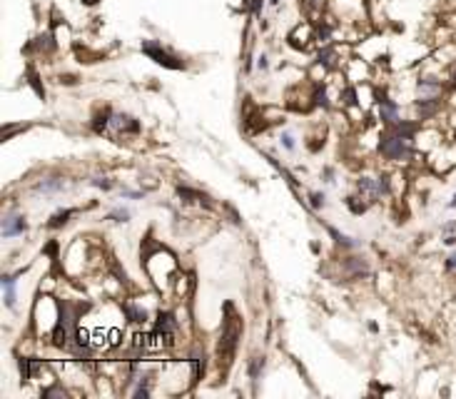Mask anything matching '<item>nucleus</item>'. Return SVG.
<instances>
[{"label": "nucleus", "mask_w": 456, "mask_h": 399, "mask_svg": "<svg viewBox=\"0 0 456 399\" xmlns=\"http://www.w3.org/2000/svg\"><path fill=\"white\" fill-rule=\"evenodd\" d=\"M344 97H347V105H354V103H357V100H354L357 95H354V90H352V87H349V90H344Z\"/></svg>", "instance_id": "6ab92c4d"}, {"label": "nucleus", "mask_w": 456, "mask_h": 399, "mask_svg": "<svg viewBox=\"0 0 456 399\" xmlns=\"http://www.w3.org/2000/svg\"><path fill=\"white\" fill-rule=\"evenodd\" d=\"M70 215H72V210L58 212V215H55V217H53V220H50L48 225H50V227H60V225H65V222H67V217H70Z\"/></svg>", "instance_id": "4468645a"}, {"label": "nucleus", "mask_w": 456, "mask_h": 399, "mask_svg": "<svg viewBox=\"0 0 456 399\" xmlns=\"http://www.w3.org/2000/svg\"><path fill=\"white\" fill-rule=\"evenodd\" d=\"M157 332L165 334V337H172V334L177 332V322H175V317L170 312H160V317H157Z\"/></svg>", "instance_id": "423d86ee"}, {"label": "nucleus", "mask_w": 456, "mask_h": 399, "mask_svg": "<svg viewBox=\"0 0 456 399\" xmlns=\"http://www.w3.org/2000/svg\"><path fill=\"white\" fill-rule=\"evenodd\" d=\"M329 33H331V28H324V30H319V40H326V38H329Z\"/></svg>", "instance_id": "4be33fe9"}, {"label": "nucleus", "mask_w": 456, "mask_h": 399, "mask_svg": "<svg viewBox=\"0 0 456 399\" xmlns=\"http://www.w3.org/2000/svg\"><path fill=\"white\" fill-rule=\"evenodd\" d=\"M43 397H65V392H63V389H58V387H50V389H45V392H43Z\"/></svg>", "instance_id": "f3484780"}, {"label": "nucleus", "mask_w": 456, "mask_h": 399, "mask_svg": "<svg viewBox=\"0 0 456 399\" xmlns=\"http://www.w3.org/2000/svg\"><path fill=\"white\" fill-rule=\"evenodd\" d=\"M110 217H112V220H128V217H130V212H128V210H115Z\"/></svg>", "instance_id": "a211bd4d"}, {"label": "nucleus", "mask_w": 456, "mask_h": 399, "mask_svg": "<svg viewBox=\"0 0 456 399\" xmlns=\"http://www.w3.org/2000/svg\"><path fill=\"white\" fill-rule=\"evenodd\" d=\"M441 92V85L434 82V80H421L419 82V97L421 100H436Z\"/></svg>", "instance_id": "6e6552de"}, {"label": "nucleus", "mask_w": 456, "mask_h": 399, "mask_svg": "<svg viewBox=\"0 0 456 399\" xmlns=\"http://www.w3.org/2000/svg\"><path fill=\"white\" fill-rule=\"evenodd\" d=\"M240 332H242L240 320L230 312V320L224 322V332H222L219 349H217V354H219V367H224V369H227V364L232 362V354H235V347H237V337H240Z\"/></svg>", "instance_id": "f03ea898"}, {"label": "nucleus", "mask_w": 456, "mask_h": 399, "mask_svg": "<svg viewBox=\"0 0 456 399\" xmlns=\"http://www.w3.org/2000/svg\"><path fill=\"white\" fill-rule=\"evenodd\" d=\"M82 3H85V5H95L97 0H82Z\"/></svg>", "instance_id": "393cba45"}, {"label": "nucleus", "mask_w": 456, "mask_h": 399, "mask_svg": "<svg viewBox=\"0 0 456 399\" xmlns=\"http://www.w3.org/2000/svg\"><path fill=\"white\" fill-rule=\"evenodd\" d=\"M331 58H334V50H331V48H326V50L319 53V58H317V60H319V63H324V65H329V63H331Z\"/></svg>", "instance_id": "dca6fc26"}, {"label": "nucleus", "mask_w": 456, "mask_h": 399, "mask_svg": "<svg viewBox=\"0 0 456 399\" xmlns=\"http://www.w3.org/2000/svg\"><path fill=\"white\" fill-rule=\"evenodd\" d=\"M454 80H456V75H454Z\"/></svg>", "instance_id": "bb28decb"}, {"label": "nucleus", "mask_w": 456, "mask_h": 399, "mask_svg": "<svg viewBox=\"0 0 456 399\" xmlns=\"http://www.w3.org/2000/svg\"><path fill=\"white\" fill-rule=\"evenodd\" d=\"M25 230H28V225H25L23 217H10V220H5V225H3V235H5V237L20 235V232H25Z\"/></svg>", "instance_id": "1a4fd4ad"}, {"label": "nucleus", "mask_w": 456, "mask_h": 399, "mask_svg": "<svg viewBox=\"0 0 456 399\" xmlns=\"http://www.w3.org/2000/svg\"><path fill=\"white\" fill-rule=\"evenodd\" d=\"M379 115L384 123H391V125L399 123V108L391 100H379Z\"/></svg>", "instance_id": "0eeeda50"}, {"label": "nucleus", "mask_w": 456, "mask_h": 399, "mask_svg": "<svg viewBox=\"0 0 456 399\" xmlns=\"http://www.w3.org/2000/svg\"><path fill=\"white\" fill-rule=\"evenodd\" d=\"M411 133H414V125H399L396 133L384 135L379 150L384 157L389 160H409L411 157Z\"/></svg>", "instance_id": "f257e3e1"}, {"label": "nucleus", "mask_w": 456, "mask_h": 399, "mask_svg": "<svg viewBox=\"0 0 456 399\" xmlns=\"http://www.w3.org/2000/svg\"><path fill=\"white\" fill-rule=\"evenodd\" d=\"M92 185H97V187H105V190H107V187H112V182H110V180H92Z\"/></svg>", "instance_id": "aec40b11"}, {"label": "nucleus", "mask_w": 456, "mask_h": 399, "mask_svg": "<svg viewBox=\"0 0 456 399\" xmlns=\"http://www.w3.org/2000/svg\"><path fill=\"white\" fill-rule=\"evenodd\" d=\"M446 267H449V269H454V267H456V255H451V257H449V262H446Z\"/></svg>", "instance_id": "5701e85b"}, {"label": "nucleus", "mask_w": 456, "mask_h": 399, "mask_svg": "<svg viewBox=\"0 0 456 399\" xmlns=\"http://www.w3.org/2000/svg\"><path fill=\"white\" fill-rule=\"evenodd\" d=\"M13 277H3V287H5V305L13 307L15 305V289H13Z\"/></svg>", "instance_id": "9b49d317"}, {"label": "nucleus", "mask_w": 456, "mask_h": 399, "mask_svg": "<svg viewBox=\"0 0 456 399\" xmlns=\"http://www.w3.org/2000/svg\"><path fill=\"white\" fill-rule=\"evenodd\" d=\"M38 367H40V362H35V359H20V374H23V379H30Z\"/></svg>", "instance_id": "9d476101"}, {"label": "nucleus", "mask_w": 456, "mask_h": 399, "mask_svg": "<svg viewBox=\"0 0 456 399\" xmlns=\"http://www.w3.org/2000/svg\"><path fill=\"white\" fill-rule=\"evenodd\" d=\"M282 140H284V147H289V150L294 147V142H292V135H284Z\"/></svg>", "instance_id": "412c9836"}, {"label": "nucleus", "mask_w": 456, "mask_h": 399, "mask_svg": "<svg viewBox=\"0 0 456 399\" xmlns=\"http://www.w3.org/2000/svg\"><path fill=\"white\" fill-rule=\"evenodd\" d=\"M125 312H128L130 322H137V325L147 320V312H145V310H140V307H132V305H125Z\"/></svg>", "instance_id": "f8f14e48"}, {"label": "nucleus", "mask_w": 456, "mask_h": 399, "mask_svg": "<svg viewBox=\"0 0 456 399\" xmlns=\"http://www.w3.org/2000/svg\"><path fill=\"white\" fill-rule=\"evenodd\" d=\"M110 125L118 128L120 133H137V130H140V123L132 120V118H128V115H112Z\"/></svg>", "instance_id": "39448f33"}, {"label": "nucleus", "mask_w": 456, "mask_h": 399, "mask_svg": "<svg viewBox=\"0 0 456 399\" xmlns=\"http://www.w3.org/2000/svg\"><path fill=\"white\" fill-rule=\"evenodd\" d=\"M312 205L319 207V205H322V197H319V195H312Z\"/></svg>", "instance_id": "b1692460"}, {"label": "nucleus", "mask_w": 456, "mask_h": 399, "mask_svg": "<svg viewBox=\"0 0 456 399\" xmlns=\"http://www.w3.org/2000/svg\"><path fill=\"white\" fill-rule=\"evenodd\" d=\"M142 53L150 58V60H155L157 65L162 67H170V70H182L185 63L180 60V58H175V55H170L160 43H152V40H142Z\"/></svg>", "instance_id": "7ed1b4c3"}, {"label": "nucleus", "mask_w": 456, "mask_h": 399, "mask_svg": "<svg viewBox=\"0 0 456 399\" xmlns=\"http://www.w3.org/2000/svg\"><path fill=\"white\" fill-rule=\"evenodd\" d=\"M63 187V180H50V182H40L35 190L38 192H50V190H60Z\"/></svg>", "instance_id": "ddd939ff"}, {"label": "nucleus", "mask_w": 456, "mask_h": 399, "mask_svg": "<svg viewBox=\"0 0 456 399\" xmlns=\"http://www.w3.org/2000/svg\"><path fill=\"white\" fill-rule=\"evenodd\" d=\"M260 367H264V357H255V359H252V367H250V374H252V379H257V374H260Z\"/></svg>", "instance_id": "2eb2a0df"}, {"label": "nucleus", "mask_w": 456, "mask_h": 399, "mask_svg": "<svg viewBox=\"0 0 456 399\" xmlns=\"http://www.w3.org/2000/svg\"><path fill=\"white\" fill-rule=\"evenodd\" d=\"M449 207H456V195H454V200H451V202H449Z\"/></svg>", "instance_id": "a878e982"}, {"label": "nucleus", "mask_w": 456, "mask_h": 399, "mask_svg": "<svg viewBox=\"0 0 456 399\" xmlns=\"http://www.w3.org/2000/svg\"><path fill=\"white\" fill-rule=\"evenodd\" d=\"M387 190H389V187H387L384 180H372V177H362V180H359V192L369 195L372 200H377L382 192H387Z\"/></svg>", "instance_id": "20e7f679"}]
</instances>
